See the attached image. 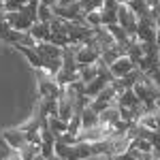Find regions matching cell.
Instances as JSON below:
<instances>
[{"mask_svg": "<svg viewBox=\"0 0 160 160\" xmlns=\"http://www.w3.org/2000/svg\"><path fill=\"white\" fill-rule=\"evenodd\" d=\"M37 75V90H38V98H58L62 86L56 81V77L49 75L43 68H34Z\"/></svg>", "mask_w": 160, "mask_h": 160, "instance_id": "cell-1", "label": "cell"}, {"mask_svg": "<svg viewBox=\"0 0 160 160\" xmlns=\"http://www.w3.org/2000/svg\"><path fill=\"white\" fill-rule=\"evenodd\" d=\"M73 51H75V60H77L79 66L81 64H94V62L100 60V47L94 37L83 41V43L73 45Z\"/></svg>", "mask_w": 160, "mask_h": 160, "instance_id": "cell-2", "label": "cell"}, {"mask_svg": "<svg viewBox=\"0 0 160 160\" xmlns=\"http://www.w3.org/2000/svg\"><path fill=\"white\" fill-rule=\"evenodd\" d=\"M137 22H139V17L135 15V11L128 4H120L118 7V24L126 30V34L130 37V41H139L137 38Z\"/></svg>", "mask_w": 160, "mask_h": 160, "instance_id": "cell-3", "label": "cell"}, {"mask_svg": "<svg viewBox=\"0 0 160 160\" xmlns=\"http://www.w3.org/2000/svg\"><path fill=\"white\" fill-rule=\"evenodd\" d=\"M115 96H118V92H115V90L111 88V83H109V86L105 88V90H100V92H98V94H96V96H94L92 100H90L88 105H90L92 109L96 111V113H100V111H105L107 107L115 105Z\"/></svg>", "mask_w": 160, "mask_h": 160, "instance_id": "cell-4", "label": "cell"}, {"mask_svg": "<svg viewBox=\"0 0 160 160\" xmlns=\"http://www.w3.org/2000/svg\"><path fill=\"white\" fill-rule=\"evenodd\" d=\"M7 22L13 30H22V32H28L30 26L34 24L30 15H26L24 11H7Z\"/></svg>", "mask_w": 160, "mask_h": 160, "instance_id": "cell-5", "label": "cell"}, {"mask_svg": "<svg viewBox=\"0 0 160 160\" xmlns=\"http://www.w3.org/2000/svg\"><path fill=\"white\" fill-rule=\"evenodd\" d=\"M2 137H4V139H7V143H9L11 148H15V149H19L22 145L30 143V141H28V135H26V130H22L19 126L9 128V130H2Z\"/></svg>", "mask_w": 160, "mask_h": 160, "instance_id": "cell-6", "label": "cell"}, {"mask_svg": "<svg viewBox=\"0 0 160 160\" xmlns=\"http://www.w3.org/2000/svg\"><path fill=\"white\" fill-rule=\"evenodd\" d=\"M118 0H105L100 7V17H102V26L118 24Z\"/></svg>", "mask_w": 160, "mask_h": 160, "instance_id": "cell-7", "label": "cell"}, {"mask_svg": "<svg viewBox=\"0 0 160 160\" xmlns=\"http://www.w3.org/2000/svg\"><path fill=\"white\" fill-rule=\"evenodd\" d=\"M115 105L118 107H141V100L132 88H126L115 96Z\"/></svg>", "mask_w": 160, "mask_h": 160, "instance_id": "cell-8", "label": "cell"}, {"mask_svg": "<svg viewBox=\"0 0 160 160\" xmlns=\"http://www.w3.org/2000/svg\"><path fill=\"white\" fill-rule=\"evenodd\" d=\"M132 68H135V64H132V60H130L128 56H120V58L109 66V71H111L113 77H124L126 73H130Z\"/></svg>", "mask_w": 160, "mask_h": 160, "instance_id": "cell-9", "label": "cell"}, {"mask_svg": "<svg viewBox=\"0 0 160 160\" xmlns=\"http://www.w3.org/2000/svg\"><path fill=\"white\" fill-rule=\"evenodd\" d=\"M13 49L19 51L26 60L30 62V66H32V68H43V60H41V56H38V51L34 49V47H28V45H15Z\"/></svg>", "mask_w": 160, "mask_h": 160, "instance_id": "cell-10", "label": "cell"}, {"mask_svg": "<svg viewBox=\"0 0 160 160\" xmlns=\"http://www.w3.org/2000/svg\"><path fill=\"white\" fill-rule=\"evenodd\" d=\"M34 41H49L51 37V24L49 22H34V24L30 26V30H28Z\"/></svg>", "mask_w": 160, "mask_h": 160, "instance_id": "cell-11", "label": "cell"}, {"mask_svg": "<svg viewBox=\"0 0 160 160\" xmlns=\"http://www.w3.org/2000/svg\"><path fill=\"white\" fill-rule=\"evenodd\" d=\"M105 28H107V30L111 32V37L115 38V43H118V45H122V47H128V45L132 43V41H130V37L126 34V30H124L120 24H109V26H105Z\"/></svg>", "mask_w": 160, "mask_h": 160, "instance_id": "cell-12", "label": "cell"}, {"mask_svg": "<svg viewBox=\"0 0 160 160\" xmlns=\"http://www.w3.org/2000/svg\"><path fill=\"white\" fill-rule=\"evenodd\" d=\"M118 120H120V109H118V105H111V107H107L105 111L98 113V124L100 126H111V124H115Z\"/></svg>", "mask_w": 160, "mask_h": 160, "instance_id": "cell-13", "label": "cell"}, {"mask_svg": "<svg viewBox=\"0 0 160 160\" xmlns=\"http://www.w3.org/2000/svg\"><path fill=\"white\" fill-rule=\"evenodd\" d=\"M92 126H98V113L90 105H86L81 109V128H92Z\"/></svg>", "mask_w": 160, "mask_h": 160, "instance_id": "cell-14", "label": "cell"}, {"mask_svg": "<svg viewBox=\"0 0 160 160\" xmlns=\"http://www.w3.org/2000/svg\"><path fill=\"white\" fill-rule=\"evenodd\" d=\"M38 111L45 118L58 115V98H38Z\"/></svg>", "mask_w": 160, "mask_h": 160, "instance_id": "cell-15", "label": "cell"}, {"mask_svg": "<svg viewBox=\"0 0 160 160\" xmlns=\"http://www.w3.org/2000/svg\"><path fill=\"white\" fill-rule=\"evenodd\" d=\"M126 56H128V58L132 60V64L137 66V64L141 62V58L145 56V51H143V45H141V41H132V43H130V45L126 47Z\"/></svg>", "mask_w": 160, "mask_h": 160, "instance_id": "cell-16", "label": "cell"}, {"mask_svg": "<svg viewBox=\"0 0 160 160\" xmlns=\"http://www.w3.org/2000/svg\"><path fill=\"white\" fill-rule=\"evenodd\" d=\"M96 75H98V62H94V64H81L79 66V77H81L83 83H90Z\"/></svg>", "mask_w": 160, "mask_h": 160, "instance_id": "cell-17", "label": "cell"}, {"mask_svg": "<svg viewBox=\"0 0 160 160\" xmlns=\"http://www.w3.org/2000/svg\"><path fill=\"white\" fill-rule=\"evenodd\" d=\"M47 124H49V128L53 130V135H62V132L68 130V122H64L60 115H49L47 118Z\"/></svg>", "mask_w": 160, "mask_h": 160, "instance_id": "cell-18", "label": "cell"}, {"mask_svg": "<svg viewBox=\"0 0 160 160\" xmlns=\"http://www.w3.org/2000/svg\"><path fill=\"white\" fill-rule=\"evenodd\" d=\"M132 11H135L137 17H143V15H149V7H148V0H130L128 4Z\"/></svg>", "mask_w": 160, "mask_h": 160, "instance_id": "cell-19", "label": "cell"}, {"mask_svg": "<svg viewBox=\"0 0 160 160\" xmlns=\"http://www.w3.org/2000/svg\"><path fill=\"white\" fill-rule=\"evenodd\" d=\"M83 22L88 26H92V28H98L102 26V17H100V9H94V11L86 13V17H83Z\"/></svg>", "mask_w": 160, "mask_h": 160, "instance_id": "cell-20", "label": "cell"}, {"mask_svg": "<svg viewBox=\"0 0 160 160\" xmlns=\"http://www.w3.org/2000/svg\"><path fill=\"white\" fill-rule=\"evenodd\" d=\"M13 156H17V149L11 148L7 143V139L2 137V132H0V158H13Z\"/></svg>", "mask_w": 160, "mask_h": 160, "instance_id": "cell-21", "label": "cell"}, {"mask_svg": "<svg viewBox=\"0 0 160 160\" xmlns=\"http://www.w3.org/2000/svg\"><path fill=\"white\" fill-rule=\"evenodd\" d=\"M38 22H51L56 15H53V11H51V7H47V4H38Z\"/></svg>", "mask_w": 160, "mask_h": 160, "instance_id": "cell-22", "label": "cell"}, {"mask_svg": "<svg viewBox=\"0 0 160 160\" xmlns=\"http://www.w3.org/2000/svg\"><path fill=\"white\" fill-rule=\"evenodd\" d=\"M28 0H4V11H22Z\"/></svg>", "mask_w": 160, "mask_h": 160, "instance_id": "cell-23", "label": "cell"}, {"mask_svg": "<svg viewBox=\"0 0 160 160\" xmlns=\"http://www.w3.org/2000/svg\"><path fill=\"white\" fill-rule=\"evenodd\" d=\"M41 4H47V7H56L58 0H41Z\"/></svg>", "mask_w": 160, "mask_h": 160, "instance_id": "cell-24", "label": "cell"}, {"mask_svg": "<svg viewBox=\"0 0 160 160\" xmlns=\"http://www.w3.org/2000/svg\"><path fill=\"white\" fill-rule=\"evenodd\" d=\"M118 4H130V0H118Z\"/></svg>", "mask_w": 160, "mask_h": 160, "instance_id": "cell-25", "label": "cell"}, {"mask_svg": "<svg viewBox=\"0 0 160 160\" xmlns=\"http://www.w3.org/2000/svg\"><path fill=\"white\" fill-rule=\"evenodd\" d=\"M0 13H4V0H0Z\"/></svg>", "mask_w": 160, "mask_h": 160, "instance_id": "cell-26", "label": "cell"}]
</instances>
